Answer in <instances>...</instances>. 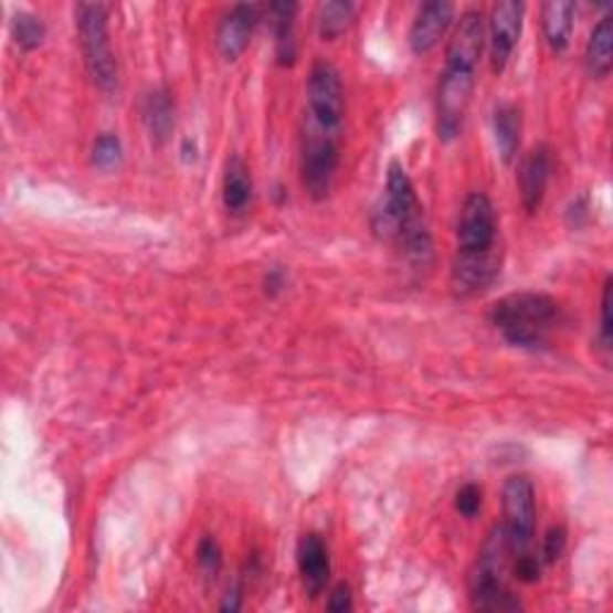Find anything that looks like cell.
Segmentation results:
<instances>
[{
    "label": "cell",
    "mask_w": 613,
    "mask_h": 613,
    "mask_svg": "<svg viewBox=\"0 0 613 613\" xmlns=\"http://www.w3.org/2000/svg\"><path fill=\"white\" fill-rule=\"evenodd\" d=\"M492 324L510 346L545 348L563 319L561 305L545 293H512L492 307Z\"/></svg>",
    "instance_id": "obj_1"
},
{
    "label": "cell",
    "mask_w": 613,
    "mask_h": 613,
    "mask_svg": "<svg viewBox=\"0 0 613 613\" xmlns=\"http://www.w3.org/2000/svg\"><path fill=\"white\" fill-rule=\"evenodd\" d=\"M510 545L501 525H496L479 551L477 566L469 578V602L477 611H518L522 604L506 588V563Z\"/></svg>",
    "instance_id": "obj_2"
},
{
    "label": "cell",
    "mask_w": 613,
    "mask_h": 613,
    "mask_svg": "<svg viewBox=\"0 0 613 613\" xmlns=\"http://www.w3.org/2000/svg\"><path fill=\"white\" fill-rule=\"evenodd\" d=\"M75 20L87 73L96 87L108 94L118 87V63L108 39V10L102 3H82L75 8Z\"/></svg>",
    "instance_id": "obj_3"
},
{
    "label": "cell",
    "mask_w": 613,
    "mask_h": 613,
    "mask_svg": "<svg viewBox=\"0 0 613 613\" xmlns=\"http://www.w3.org/2000/svg\"><path fill=\"white\" fill-rule=\"evenodd\" d=\"M340 163V133H331L305 118L303 145H299V176L305 192L321 202L334 188Z\"/></svg>",
    "instance_id": "obj_4"
},
{
    "label": "cell",
    "mask_w": 613,
    "mask_h": 613,
    "mask_svg": "<svg viewBox=\"0 0 613 613\" xmlns=\"http://www.w3.org/2000/svg\"><path fill=\"white\" fill-rule=\"evenodd\" d=\"M422 219L424 213L415 194V184H412L403 163L393 161L389 166L387 197H383V202L372 213L374 233L383 240H401L405 228Z\"/></svg>",
    "instance_id": "obj_5"
},
{
    "label": "cell",
    "mask_w": 613,
    "mask_h": 613,
    "mask_svg": "<svg viewBox=\"0 0 613 613\" xmlns=\"http://www.w3.org/2000/svg\"><path fill=\"white\" fill-rule=\"evenodd\" d=\"M346 96L344 82L334 63L317 61L307 77V113L305 118L331 133H344Z\"/></svg>",
    "instance_id": "obj_6"
},
{
    "label": "cell",
    "mask_w": 613,
    "mask_h": 613,
    "mask_svg": "<svg viewBox=\"0 0 613 613\" xmlns=\"http://www.w3.org/2000/svg\"><path fill=\"white\" fill-rule=\"evenodd\" d=\"M475 92V73L444 67L436 89V133L444 141L461 135Z\"/></svg>",
    "instance_id": "obj_7"
},
{
    "label": "cell",
    "mask_w": 613,
    "mask_h": 613,
    "mask_svg": "<svg viewBox=\"0 0 613 613\" xmlns=\"http://www.w3.org/2000/svg\"><path fill=\"white\" fill-rule=\"evenodd\" d=\"M504 532L512 551H525L535 537V487L525 475H512L504 484Z\"/></svg>",
    "instance_id": "obj_8"
},
{
    "label": "cell",
    "mask_w": 613,
    "mask_h": 613,
    "mask_svg": "<svg viewBox=\"0 0 613 613\" xmlns=\"http://www.w3.org/2000/svg\"><path fill=\"white\" fill-rule=\"evenodd\" d=\"M496 209L484 192L467 194L458 221V254H479L496 250Z\"/></svg>",
    "instance_id": "obj_9"
},
{
    "label": "cell",
    "mask_w": 613,
    "mask_h": 613,
    "mask_svg": "<svg viewBox=\"0 0 613 613\" xmlns=\"http://www.w3.org/2000/svg\"><path fill=\"white\" fill-rule=\"evenodd\" d=\"M501 274V250L479 254H455L451 268V288L458 297H473L489 288Z\"/></svg>",
    "instance_id": "obj_10"
},
{
    "label": "cell",
    "mask_w": 613,
    "mask_h": 613,
    "mask_svg": "<svg viewBox=\"0 0 613 613\" xmlns=\"http://www.w3.org/2000/svg\"><path fill=\"white\" fill-rule=\"evenodd\" d=\"M522 3H496L489 18V59L494 73H504L522 32Z\"/></svg>",
    "instance_id": "obj_11"
},
{
    "label": "cell",
    "mask_w": 613,
    "mask_h": 613,
    "mask_svg": "<svg viewBox=\"0 0 613 613\" xmlns=\"http://www.w3.org/2000/svg\"><path fill=\"white\" fill-rule=\"evenodd\" d=\"M484 39H487V32H484L482 12L465 10L458 24H455L453 36L448 41L446 67L475 73L477 63L482 59V51H484Z\"/></svg>",
    "instance_id": "obj_12"
},
{
    "label": "cell",
    "mask_w": 613,
    "mask_h": 613,
    "mask_svg": "<svg viewBox=\"0 0 613 613\" xmlns=\"http://www.w3.org/2000/svg\"><path fill=\"white\" fill-rule=\"evenodd\" d=\"M453 15L455 8L453 3H446V0H434V3H424L418 10V18L410 27V49L412 53L424 55L430 53L432 49H436V44L444 34L448 32V27L453 24Z\"/></svg>",
    "instance_id": "obj_13"
},
{
    "label": "cell",
    "mask_w": 613,
    "mask_h": 613,
    "mask_svg": "<svg viewBox=\"0 0 613 613\" xmlns=\"http://www.w3.org/2000/svg\"><path fill=\"white\" fill-rule=\"evenodd\" d=\"M260 20V8L256 6H235L225 12L216 30V46L225 61L240 59L252 41V32Z\"/></svg>",
    "instance_id": "obj_14"
},
{
    "label": "cell",
    "mask_w": 613,
    "mask_h": 613,
    "mask_svg": "<svg viewBox=\"0 0 613 613\" xmlns=\"http://www.w3.org/2000/svg\"><path fill=\"white\" fill-rule=\"evenodd\" d=\"M551 180V151L547 145H537L525 154V159L518 170V182H520V197L522 207L527 213H535L541 202Z\"/></svg>",
    "instance_id": "obj_15"
},
{
    "label": "cell",
    "mask_w": 613,
    "mask_h": 613,
    "mask_svg": "<svg viewBox=\"0 0 613 613\" xmlns=\"http://www.w3.org/2000/svg\"><path fill=\"white\" fill-rule=\"evenodd\" d=\"M297 568L311 599H317L331 578V559L319 535H305L297 545Z\"/></svg>",
    "instance_id": "obj_16"
},
{
    "label": "cell",
    "mask_w": 613,
    "mask_h": 613,
    "mask_svg": "<svg viewBox=\"0 0 613 613\" xmlns=\"http://www.w3.org/2000/svg\"><path fill=\"white\" fill-rule=\"evenodd\" d=\"M613 63V18L604 15L594 24V30L584 51V65L594 80H604L611 73Z\"/></svg>",
    "instance_id": "obj_17"
},
{
    "label": "cell",
    "mask_w": 613,
    "mask_h": 613,
    "mask_svg": "<svg viewBox=\"0 0 613 613\" xmlns=\"http://www.w3.org/2000/svg\"><path fill=\"white\" fill-rule=\"evenodd\" d=\"M520 133H522L520 110L512 104L498 106L494 110V139L504 163L516 161L518 147H520Z\"/></svg>",
    "instance_id": "obj_18"
},
{
    "label": "cell",
    "mask_w": 613,
    "mask_h": 613,
    "mask_svg": "<svg viewBox=\"0 0 613 613\" xmlns=\"http://www.w3.org/2000/svg\"><path fill=\"white\" fill-rule=\"evenodd\" d=\"M573 3H547L541 8V27H545V39L553 53H563L570 46L573 36Z\"/></svg>",
    "instance_id": "obj_19"
},
{
    "label": "cell",
    "mask_w": 613,
    "mask_h": 613,
    "mask_svg": "<svg viewBox=\"0 0 613 613\" xmlns=\"http://www.w3.org/2000/svg\"><path fill=\"white\" fill-rule=\"evenodd\" d=\"M295 3H274L268 6V18L274 24L276 34V59L281 65H293L297 59V41H295Z\"/></svg>",
    "instance_id": "obj_20"
},
{
    "label": "cell",
    "mask_w": 613,
    "mask_h": 613,
    "mask_svg": "<svg viewBox=\"0 0 613 613\" xmlns=\"http://www.w3.org/2000/svg\"><path fill=\"white\" fill-rule=\"evenodd\" d=\"M145 125L149 130V137L156 141V145H163L170 130H173L176 108H173V98H170V94L166 89H156L147 96Z\"/></svg>",
    "instance_id": "obj_21"
},
{
    "label": "cell",
    "mask_w": 613,
    "mask_h": 613,
    "mask_svg": "<svg viewBox=\"0 0 613 613\" xmlns=\"http://www.w3.org/2000/svg\"><path fill=\"white\" fill-rule=\"evenodd\" d=\"M250 199H252L250 170H247L245 161L233 156V159L228 161L225 176H223V204L228 211L240 213L247 209Z\"/></svg>",
    "instance_id": "obj_22"
},
{
    "label": "cell",
    "mask_w": 613,
    "mask_h": 613,
    "mask_svg": "<svg viewBox=\"0 0 613 613\" xmlns=\"http://www.w3.org/2000/svg\"><path fill=\"white\" fill-rule=\"evenodd\" d=\"M355 15V6L352 3H344V0H331V3H321L319 6V15H317V24H319V34L321 39H338L348 30V24L352 22Z\"/></svg>",
    "instance_id": "obj_23"
},
{
    "label": "cell",
    "mask_w": 613,
    "mask_h": 613,
    "mask_svg": "<svg viewBox=\"0 0 613 613\" xmlns=\"http://www.w3.org/2000/svg\"><path fill=\"white\" fill-rule=\"evenodd\" d=\"M12 36L24 51H34L41 46V41L46 36V27L36 15L30 12H18L15 20H12Z\"/></svg>",
    "instance_id": "obj_24"
},
{
    "label": "cell",
    "mask_w": 613,
    "mask_h": 613,
    "mask_svg": "<svg viewBox=\"0 0 613 613\" xmlns=\"http://www.w3.org/2000/svg\"><path fill=\"white\" fill-rule=\"evenodd\" d=\"M123 161V145H120V139L116 135H102L96 141H94V147H92V163L98 168V170H113V168H118Z\"/></svg>",
    "instance_id": "obj_25"
},
{
    "label": "cell",
    "mask_w": 613,
    "mask_h": 613,
    "mask_svg": "<svg viewBox=\"0 0 613 613\" xmlns=\"http://www.w3.org/2000/svg\"><path fill=\"white\" fill-rule=\"evenodd\" d=\"M197 563H199V568L204 570L207 575H216L219 573L221 563H223V551H221L216 539L204 537L202 541H199V547H197Z\"/></svg>",
    "instance_id": "obj_26"
},
{
    "label": "cell",
    "mask_w": 613,
    "mask_h": 613,
    "mask_svg": "<svg viewBox=\"0 0 613 613\" xmlns=\"http://www.w3.org/2000/svg\"><path fill=\"white\" fill-rule=\"evenodd\" d=\"M566 541H568L566 527H561V525L551 527V530L545 535V541H541V563L551 566L559 561L561 553L566 551Z\"/></svg>",
    "instance_id": "obj_27"
},
{
    "label": "cell",
    "mask_w": 613,
    "mask_h": 613,
    "mask_svg": "<svg viewBox=\"0 0 613 613\" xmlns=\"http://www.w3.org/2000/svg\"><path fill=\"white\" fill-rule=\"evenodd\" d=\"M482 508V489L477 484H465L461 492L455 494V510L461 512L463 518H475Z\"/></svg>",
    "instance_id": "obj_28"
},
{
    "label": "cell",
    "mask_w": 613,
    "mask_h": 613,
    "mask_svg": "<svg viewBox=\"0 0 613 613\" xmlns=\"http://www.w3.org/2000/svg\"><path fill=\"white\" fill-rule=\"evenodd\" d=\"M512 573H516V578L520 582L532 584L539 580L541 559H537V556L527 553V551H518V561H516V566H512Z\"/></svg>",
    "instance_id": "obj_29"
},
{
    "label": "cell",
    "mask_w": 613,
    "mask_h": 613,
    "mask_svg": "<svg viewBox=\"0 0 613 613\" xmlns=\"http://www.w3.org/2000/svg\"><path fill=\"white\" fill-rule=\"evenodd\" d=\"M611 278H606L602 290V319H599V340H602L604 350H611Z\"/></svg>",
    "instance_id": "obj_30"
},
{
    "label": "cell",
    "mask_w": 613,
    "mask_h": 613,
    "mask_svg": "<svg viewBox=\"0 0 613 613\" xmlns=\"http://www.w3.org/2000/svg\"><path fill=\"white\" fill-rule=\"evenodd\" d=\"M326 609L334 611V613H346V611L352 609V594H350L348 584H338V588L331 592Z\"/></svg>",
    "instance_id": "obj_31"
},
{
    "label": "cell",
    "mask_w": 613,
    "mask_h": 613,
    "mask_svg": "<svg viewBox=\"0 0 613 613\" xmlns=\"http://www.w3.org/2000/svg\"><path fill=\"white\" fill-rule=\"evenodd\" d=\"M283 285H285L283 271L281 268H271L268 274H266V293L268 295H276L278 290H283Z\"/></svg>",
    "instance_id": "obj_32"
}]
</instances>
